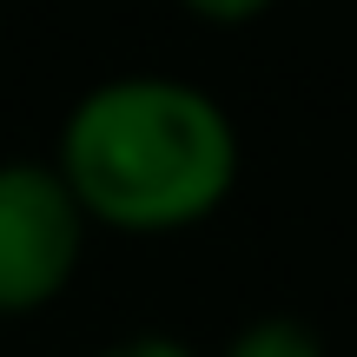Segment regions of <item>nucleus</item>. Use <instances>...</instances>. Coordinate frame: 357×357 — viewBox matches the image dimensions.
Returning a JSON list of instances; mask_svg holds the SVG:
<instances>
[{
    "instance_id": "nucleus-1",
    "label": "nucleus",
    "mask_w": 357,
    "mask_h": 357,
    "mask_svg": "<svg viewBox=\"0 0 357 357\" xmlns=\"http://www.w3.org/2000/svg\"><path fill=\"white\" fill-rule=\"evenodd\" d=\"M53 166L93 231L178 238L225 212L245 146L218 93L178 73H113L66 106Z\"/></svg>"
},
{
    "instance_id": "nucleus-2",
    "label": "nucleus",
    "mask_w": 357,
    "mask_h": 357,
    "mask_svg": "<svg viewBox=\"0 0 357 357\" xmlns=\"http://www.w3.org/2000/svg\"><path fill=\"white\" fill-rule=\"evenodd\" d=\"M93 218L53 159H0V318L60 305L86 265Z\"/></svg>"
},
{
    "instance_id": "nucleus-3",
    "label": "nucleus",
    "mask_w": 357,
    "mask_h": 357,
    "mask_svg": "<svg viewBox=\"0 0 357 357\" xmlns=\"http://www.w3.org/2000/svg\"><path fill=\"white\" fill-rule=\"evenodd\" d=\"M218 357H331V351H324L318 324L291 318V311H265V318H245Z\"/></svg>"
},
{
    "instance_id": "nucleus-4",
    "label": "nucleus",
    "mask_w": 357,
    "mask_h": 357,
    "mask_svg": "<svg viewBox=\"0 0 357 357\" xmlns=\"http://www.w3.org/2000/svg\"><path fill=\"white\" fill-rule=\"evenodd\" d=\"M178 7H185L199 26H225V33H231V26H252V20H265V13L278 7V0H178Z\"/></svg>"
},
{
    "instance_id": "nucleus-5",
    "label": "nucleus",
    "mask_w": 357,
    "mask_h": 357,
    "mask_svg": "<svg viewBox=\"0 0 357 357\" xmlns=\"http://www.w3.org/2000/svg\"><path fill=\"white\" fill-rule=\"evenodd\" d=\"M93 357H199V351L185 337H172V331H126V337H113V344L93 351Z\"/></svg>"
}]
</instances>
